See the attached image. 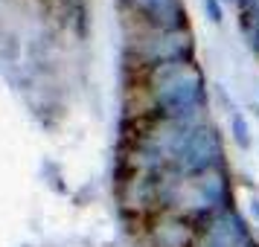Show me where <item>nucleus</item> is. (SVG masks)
<instances>
[{"label":"nucleus","mask_w":259,"mask_h":247,"mask_svg":"<svg viewBox=\"0 0 259 247\" xmlns=\"http://www.w3.org/2000/svg\"><path fill=\"white\" fill-rule=\"evenodd\" d=\"M233 134H236V142H239L242 149L250 145V140H247V125H245V119L239 117V114L233 117Z\"/></svg>","instance_id":"f257e3e1"},{"label":"nucleus","mask_w":259,"mask_h":247,"mask_svg":"<svg viewBox=\"0 0 259 247\" xmlns=\"http://www.w3.org/2000/svg\"><path fill=\"white\" fill-rule=\"evenodd\" d=\"M204 6H207V9H210L212 21H215V24H219V21H222V12H219V3H215V0H204Z\"/></svg>","instance_id":"f03ea898"}]
</instances>
